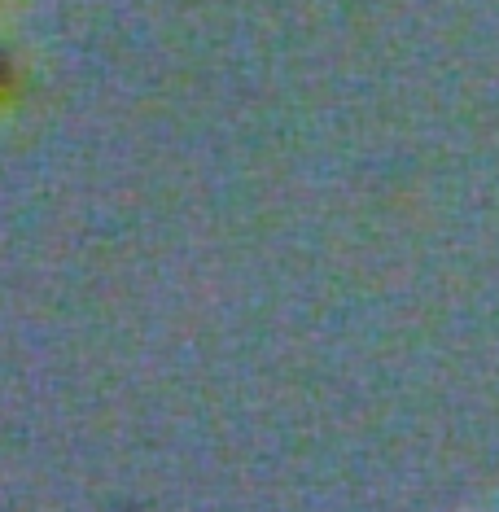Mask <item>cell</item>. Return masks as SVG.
<instances>
[{
    "instance_id": "1",
    "label": "cell",
    "mask_w": 499,
    "mask_h": 512,
    "mask_svg": "<svg viewBox=\"0 0 499 512\" xmlns=\"http://www.w3.org/2000/svg\"><path fill=\"white\" fill-rule=\"evenodd\" d=\"M0 84H5V53H0Z\"/></svg>"
}]
</instances>
